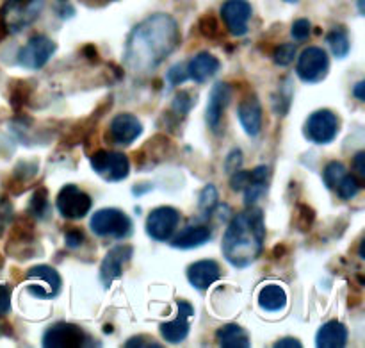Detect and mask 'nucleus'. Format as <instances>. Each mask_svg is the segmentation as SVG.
I'll list each match as a JSON object with an SVG mask.
<instances>
[{"label": "nucleus", "mask_w": 365, "mask_h": 348, "mask_svg": "<svg viewBox=\"0 0 365 348\" xmlns=\"http://www.w3.org/2000/svg\"><path fill=\"white\" fill-rule=\"evenodd\" d=\"M316 345L319 348H342L348 345V329L341 322L331 320L317 331Z\"/></svg>", "instance_id": "4be33fe9"}, {"label": "nucleus", "mask_w": 365, "mask_h": 348, "mask_svg": "<svg viewBox=\"0 0 365 348\" xmlns=\"http://www.w3.org/2000/svg\"><path fill=\"white\" fill-rule=\"evenodd\" d=\"M6 36H7V27H6V24H4V21H0V41H2Z\"/></svg>", "instance_id": "3c124183"}, {"label": "nucleus", "mask_w": 365, "mask_h": 348, "mask_svg": "<svg viewBox=\"0 0 365 348\" xmlns=\"http://www.w3.org/2000/svg\"><path fill=\"white\" fill-rule=\"evenodd\" d=\"M221 277V268L216 261L212 259H202L192 263L187 268V281L191 286L198 292H205L209 289L214 282L220 281Z\"/></svg>", "instance_id": "a211bd4d"}, {"label": "nucleus", "mask_w": 365, "mask_h": 348, "mask_svg": "<svg viewBox=\"0 0 365 348\" xmlns=\"http://www.w3.org/2000/svg\"><path fill=\"white\" fill-rule=\"evenodd\" d=\"M56 207L61 217L68 220H81L91 211V197L82 192L78 186L66 184L59 192L56 200Z\"/></svg>", "instance_id": "1a4fd4ad"}, {"label": "nucleus", "mask_w": 365, "mask_h": 348, "mask_svg": "<svg viewBox=\"0 0 365 348\" xmlns=\"http://www.w3.org/2000/svg\"><path fill=\"white\" fill-rule=\"evenodd\" d=\"M353 168H355V174L359 175V181L362 182L365 179V152L364 150H360V152L355 156V159H353Z\"/></svg>", "instance_id": "49530a36"}, {"label": "nucleus", "mask_w": 365, "mask_h": 348, "mask_svg": "<svg viewBox=\"0 0 365 348\" xmlns=\"http://www.w3.org/2000/svg\"><path fill=\"white\" fill-rule=\"evenodd\" d=\"M56 43L50 38H46V36H32L20 49L16 61L20 66L29 68V70H41L52 59V56L56 54Z\"/></svg>", "instance_id": "6e6552de"}, {"label": "nucleus", "mask_w": 365, "mask_h": 348, "mask_svg": "<svg viewBox=\"0 0 365 348\" xmlns=\"http://www.w3.org/2000/svg\"><path fill=\"white\" fill-rule=\"evenodd\" d=\"M296 56V46L292 43H285V45H280L273 54V59L278 66H287L294 61Z\"/></svg>", "instance_id": "c9c22d12"}, {"label": "nucleus", "mask_w": 365, "mask_h": 348, "mask_svg": "<svg viewBox=\"0 0 365 348\" xmlns=\"http://www.w3.org/2000/svg\"><path fill=\"white\" fill-rule=\"evenodd\" d=\"M11 218H13V204L7 197H0V234L9 225Z\"/></svg>", "instance_id": "ea45409f"}, {"label": "nucleus", "mask_w": 365, "mask_h": 348, "mask_svg": "<svg viewBox=\"0 0 365 348\" xmlns=\"http://www.w3.org/2000/svg\"><path fill=\"white\" fill-rule=\"evenodd\" d=\"M200 209L203 211L205 214H212L214 209L217 206V192L212 184L205 186L203 192L200 193Z\"/></svg>", "instance_id": "72a5a7b5"}, {"label": "nucleus", "mask_w": 365, "mask_h": 348, "mask_svg": "<svg viewBox=\"0 0 365 348\" xmlns=\"http://www.w3.org/2000/svg\"><path fill=\"white\" fill-rule=\"evenodd\" d=\"M353 93H355V96L360 100V102H364V100H365V82L360 81L359 84L353 88Z\"/></svg>", "instance_id": "09e8293b"}, {"label": "nucleus", "mask_w": 365, "mask_h": 348, "mask_svg": "<svg viewBox=\"0 0 365 348\" xmlns=\"http://www.w3.org/2000/svg\"><path fill=\"white\" fill-rule=\"evenodd\" d=\"M198 29L202 36H205L207 39H217L221 36V25L212 14H205V16L200 18Z\"/></svg>", "instance_id": "473e14b6"}, {"label": "nucleus", "mask_w": 365, "mask_h": 348, "mask_svg": "<svg viewBox=\"0 0 365 348\" xmlns=\"http://www.w3.org/2000/svg\"><path fill=\"white\" fill-rule=\"evenodd\" d=\"M84 54L89 57V59H98V52H96V49L93 45L84 46Z\"/></svg>", "instance_id": "8fccbe9b"}, {"label": "nucleus", "mask_w": 365, "mask_h": 348, "mask_svg": "<svg viewBox=\"0 0 365 348\" xmlns=\"http://www.w3.org/2000/svg\"><path fill=\"white\" fill-rule=\"evenodd\" d=\"M143 134V125L138 116L130 113H121L110 120L109 131H107V141L114 145L127 146L134 143Z\"/></svg>", "instance_id": "f8f14e48"}, {"label": "nucleus", "mask_w": 365, "mask_h": 348, "mask_svg": "<svg viewBox=\"0 0 365 348\" xmlns=\"http://www.w3.org/2000/svg\"><path fill=\"white\" fill-rule=\"evenodd\" d=\"M252 179H250V184L245 188V204L246 207H253L260 199L264 197V193L267 192V184H269V166H257L255 170L250 171Z\"/></svg>", "instance_id": "5701e85b"}, {"label": "nucleus", "mask_w": 365, "mask_h": 348, "mask_svg": "<svg viewBox=\"0 0 365 348\" xmlns=\"http://www.w3.org/2000/svg\"><path fill=\"white\" fill-rule=\"evenodd\" d=\"M252 13V4L248 0H227L221 6V18L227 25L228 32L234 36H245L248 32Z\"/></svg>", "instance_id": "4468645a"}, {"label": "nucleus", "mask_w": 365, "mask_h": 348, "mask_svg": "<svg viewBox=\"0 0 365 348\" xmlns=\"http://www.w3.org/2000/svg\"><path fill=\"white\" fill-rule=\"evenodd\" d=\"M364 247H365V242L360 243V257H362V259L365 257V254H364Z\"/></svg>", "instance_id": "864d4df0"}, {"label": "nucleus", "mask_w": 365, "mask_h": 348, "mask_svg": "<svg viewBox=\"0 0 365 348\" xmlns=\"http://www.w3.org/2000/svg\"><path fill=\"white\" fill-rule=\"evenodd\" d=\"M178 317L160 324L159 331L168 343H182L189 336V318L195 317V309L185 300H177Z\"/></svg>", "instance_id": "2eb2a0df"}, {"label": "nucleus", "mask_w": 365, "mask_h": 348, "mask_svg": "<svg viewBox=\"0 0 365 348\" xmlns=\"http://www.w3.org/2000/svg\"><path fill=\"white\" fill-rule=\"evenodd\" d=\"M360 188H362V184H360L359 179H356L355 175L346 174L344 177L341 179V182L335 186V192L339 193V197H341V199L351 200V199H355L356 195H359Z\"/></svg>", "instance_id": "c756f323"}, {"label": "nucleus", "mask_w": 365, "mask_h": 348, "mask_svg": "<svg viewBox=\"0 0 365 348\" xmlns=\"http://www.w3.org/2000/svg\"><path fill=\"white\" fill-rule=\"evenodd\" d=\"M132 254H134L132 245H118L107 252L100 264V282L103 284V288H109L116 279L123 275V268L130 261Z\"/></svg>", "instance_id": "ddd939ff"}, {"label": "nucleus", "mask_w": 365, "mask_h": 348, "mask_svg": "<svg viewBox=\"0 0 365 348\" xmlns=\"http://www.w3.org/2000/svg\"><path fill=\"white\" fill-rule=\"evenodd\" d=\"M196 104V95H192V91L189 89H184V91L177 93L173 99V104H171V111H173L177 116H185V114L191 111V107Z\"/></svg>", "instance_id": "7c9ffc66"}, {"label": "nucleus", "mask_w": 365, "mask_h": 348, "mask_svg": "<svg viewBox=\"0 0 365 348\" xmlns=\"http://www.w3.org/2000/svg\"><path fill=\"white\" fill-rule=\"evenodd\" d=\"M291 34L296 41H305L310 34V21L307 20V18H299V20H296L294 24H292Z\"/></svg>", "instance_id": "58836bf2"}, {"label": "nucleus", "mask_w": 365, "mask_h": 348, "mask_svg": "<svg viewBox=\"0 0 365 348\" xmlns=\"http://www.w3.org/2000/svg\"><path fill=\"white\" fill-rule=\"evenodd\" d=\"M232 99V88L228 82H216L210 89L209 102H207L205 120L212 131H217L223 120V113Z\"/></svg>", "instance_id": "dca6fc26"}, {"label": "nucleus", "mask_w": 365, "mask_h": 348, "mask_svg": "<svg viewBox=\"0 0 365 348\" xmlns=\"http://www.w3.org/2000/svg\"><path fill=\"white\" fill-rule=\"evenodd\" d=\"M86 339H88V336L78 325L59 322V324H53L46 329L41 343L45 348H81L91 345Z\"/></svg>", "instance_id": "9d476101"}, {"label": "nucleus", "mask_w": 365, "mask_h": 348, "mask_svg": "<svg viewBox=\"0 0 365 348\" xmlns=\"http://www.w3.org/2000/svg\"><path fill=\"white\" fill-rule=\"evenodd\" d=\"M250 179H252L250 171L235 170L230 177V188L234 189V192H245L246 186L250 184Z\"/></svg>", "instance_id": "a19ab883"}, {"label": "nucleus", "mask_w": 365, "mask_h": 348, "mask_svg": "<svg viewBox=\"0 0 365 348\" xmlns=\"http://www.w3.org/2000/svg\"><path fill=\"white\" fill-rule=\"evenodd\" d=\"M259 306L267 313L284 311L285 306H287V293L278 284L264 286L259 293Z\"/></svg>", "instance_id": "393cba45"}, {"label": "nucleus", "mask_w": 365, "mask_h": 348, "mask_svg": "<svg viewBox=\"0 0 365 348\" xmlns=\"http://www.w3.org/2000/svg\"><path fill=\"white\" fill-rule=\"evenodd\" d=\"M217 345L223 348H248L252 345L248 332L237 324H228L217 329L216 332Z\"/></svg>", "instance_id": "b1692460"}, {"label": "nucleus", "mask_w": 365, "mask_h": 348, "mask_svg": "<svg viewBox=\"0 0 365 348\" xmlns=\"http://www.w3.org/2000/svg\"><path fill=\"white\" fill-rule=\"evenodd\" d=\"M359 11H360V14H364V13H365V6H364V0H359Z\"/></svg>", "instance_id": "603ef678"}, {"label": "nucleus", "mask_w": 365, "mask_h": 348, "mask_svg": "<svg viewBox=\"0 0 365 348\" xmlns=\"http://www.w3.org/2000/svg\"><path fill=\"white\" fill-rule=\"evenodd\" d=\"M64 243H66L68 249H78L84 243V232L81 229H68L66 234H64Z\"/></svg>", "instance_id": "79ce46f5"}, {"label": "nucleus", "mask_w": 365, "mask_h": 348, "mask_svg": "<svg viewBox=\"0 0 365 348\" xmlns=\"http://www.w3.org/2000/svg\"><path fill=\"white\" fill-rule=\"evenodd\" d=\"M237 118L245 132L252 138L260 134L262 131V106L255 95H248L239 102Z\"/></svg>", "instance_id": "f3484780"}, {"label": "nucleus", "mask_w": 365, "mask_h": 348, "mask_svg": "<svg viewBox=\"0 0 365 348\" xmlns=\"http://www.w3.org/2000/svg\"><path fill=\"white\" fill-rule=\"evenodd\" d=\"M34 242V225L29 218H18L16 222L13 224V229H11V239L9 245H16V247H25V245H32Z\"/></svg>", "instance_id": "bb28decb"}, {"label": "nucleus", "mask_w": 365, "mask_h": 348, "mask_svg": "<svg viewBox=\"0 0 365 348\" xmlns=\"http://www.w3.org/2000/svg\"><path fill=\"white\" fill-rule=\"evenodd\" d=\"M341 129L339 116L330 109H319L312 113L307 120L303 134L309 141L317 143V145H328L334 141Z\"/></svg>", "instance_id": "20e7f679"}, {"label": "nucleus", "mask_w": 365, "mask_h": 348, "mask_svg": "<svg viewBox=\"0 0 365 348\" xmlns=\"http://www.w3.org/2000/svg\"><path fill=\"white\" fill-rule=\"evenodd\" d=\"M327 43L330 45L334 56L339 57V59L348 56L349 46H351V43H349V38H348V32H346L342 27H337L331 32H328Z\"/></svg>", "instance_id": "cd10ccee"}, {"label": "nucleus", "mask_w": 365, "mask_h": 348, "mask_svg": "<svg viewBox=\"0 0 365 348\" xmlns=\"http://www.w3.org/2000/svg\"><path fill=\"white\" fill-rule=\"evenodd\" d=\"M328 70H330V59L321 46H309L299 54L296 74L303 82L316 84L327 77Z\"/></svg>", "instance_id": "0eeeda50"}, {"label": "nucleus", "mask_w": 365, "mask_h": 348, "mask_svg": "<svg viewBox=\"0 0 365 348\" xmlns=\"http://www.w3.org/2000/svg\"><path fill=\"white\" fill-rule=\"evenodd\" d=\"M93 234L98 238H116L123 239L130 234L132 222L123 211L106 207V209L96 211L89 222Z\"/></svg>", "instance_id": "7ed1b4c3"}, {"label": "nucleus", "mask_w": 365, "mask_h": 348, "mask_svg": "<svg viewBox=\"0 0 365 348\" xmlns=\"http://www.w3.org/2000/svg\"><path fill=\"white\" fill-rule=\"evenodd\" d=\"M18 82H20V84L14 86L13 93H11V104H13L14 109H20V107H24L29 100V93H31V89H29V86L25 84V82H21V81H18Z\"/></svg>", "instance_id": "e433bc0d"}, {"label": "nucleus", "mask_w": 365, "mask_h": 348, "mask_svg": "<svg viewBox=\"0 0 365 348\" xmlns=\"http://www.w3.org/2000/svg\"><path fill=\"white\" fill-rule=\"evenodd\" d=\"M173 145H171L170 139L166 136H155V138L150 139L145 145V149L141 152L135 154V163H139L143 166L145 163H160V161L168 159L170 154H173Z\"/></svg>", "instance_id": "aec40b11"}, {"label": "nucleus", "mask_w": 365, "mask_h": 348, "mask_svg": "<svg viewBox=\"0 0 365 348\" xmlns=\"http://www.w3.org/2000/svg\"><path fill=\"white\" fill-rule=\"evenodd\" d=\"M284 2H289V4H296V2H299V0H284Z\"/></svg>", "instance_id": "5fc2aeb1"}, {"label": "nucleus", "mask_w": 365, "mask_h": 348, "mask_svg": "<svg viewBox=\"0 0 365 348\" xmlns=\"http://www.w3.org/2000/svg\"><path fill=\"white\" fill-rule=\"evenodd\" d=\"M210 238H212V231H210L209 225H191V227H185L184 231L178 232L171 245L180 250L198 249V247L210 242Z\"/></svg>", "instance_id": "412c9836"}, {"label": "nucleus", "mask_w": 365, "mask_h": 348, "mask_svg": "<svg viewBox=\"0 0 365 348\" xmlns=\"http://www.w3.org/2000/svg\"><path fill=\"white\" fill-rule=\"evenodd\" d=\"M11 311V289L0 284V317H6Z\"/></svg>", "instance_id": "c03bdc74"}, {"label": "nucleus", "mask_w": 365, "mask_h": 348, "mask_svg": "<svg viewBox=\"0 0 365 348\" xmlns=\"http://www.w3.org/2000/svg\"><path fill=\"white\" fill-rule=\"evenodd\" d=\"M242 164V156H241V150H232L227 157V163H225V168L227 171H235L239 170Z\"/></svg>", "instance_id": "a18cd8bd"}, {"label": "nucleus", "mask_w": 365, "mask_h": 348, "mask_svg": "<svg viewBox=\"0 0 365 348\" xmlns=\"http://www.w3.org/2000/svg\"><path fill=\"white\" fill-rule=\"evenodd\" d=\"M314 220H316V214H314L312 207H309L307 204H298L296 207V224L302 231H309L312 227Z\"/></svg>", "instance_id": "f704fd0d"}, {"label": "nucleus", "mask_w": 365, "mask_h": 348, "mask_svg": "<svg viewBox=\"0 0 365 348\" xmlns=\"http://www.w3.org/2000/svg\"><path fill=\"white\" fill-rule=\"evenodd\" d=\"M125 347L132 348V347H146V348H160L163 345L157 342H153V338H148V336H135V338H130Z\"/></svg>", "instance_id": "37998d69"}, {"label": "nucleus", "mask_w": 365, "mask_h": 348, "mask_svg": "<svg viewBox=\"0 0 365 348\" xmlns=\"http://www.w3.org/2000/svg\"><path fill=\"white\" fill-rule=\"evenodd\" d=\"M27 279H36V281H43L46 284V289L50 293V299H56L61 293L63 288V281H61V275L57 274L56 268L48 267V264H38V267H32L27 272Z\"/></svg>", "instance_id": "a878e982"}, {"label": "nucleus", "mask_w": 365, "mask_h": 348, "mask_svg": "<svg viewBox=\"0 0 365 348\" xmlns=\"http://www.w3.org/2000/svg\"><path fill=\"white\" fill-rule=\"evenodd\" d=\"M0 267H2V257H0Z\"/></svg>", "instance_id": "6e6d98bb"}, {"label": "nucleus", "mask_w": 365, "mask_h": 348, "mask_svg": "<svg viewBox=\"0 0 365 348\" xmlns=\"http://www.w3.org/2000/svg\"><path fill=\"white\" fill-rule=\"evenodd\" d=\"M43 0H7L0 9L7 31L18 32L39 16Z\"/></svg>", "instance_id": "423d86ee"}, {"label": "nucleus", "mask_w": 365, "mask_h": 348, "mask_svg": "<svg viewBox=\"0 0 365 348\" xmlns=\"http://www.w3.org/2000/svg\"><path fill=\"white\" fill-rule=\"evenodd\" d=\"M50 204H48V192H46L45 186H39L34 193H32L31 200H29V214H32L34 218L41 220L48 214Z\"/></svg>", "instance_id": "c85d7f7f"}, {"label": "nucleus", "mask_w": 365, "mask_h": 348, "mask_svg": "<svg viewBox=\"0 0 365 348\" xmlns=\"http://www.w3.org/2000/svg\"><path fill=\"white\" fill-rule=\"evenodd\" d=\"M178 224H180V213L175 207H157L146 218V234L155 242H170Z\"/></svg>", "instance_id": "9b49d317"}, {"label": "nucleus", "mask_w": 365, "mask_h": 348, "mask_svg": "<svg viewBox=\"0 0 365 348\" xmlns=\"http://www.w3.org/2000/svg\"><path fill=\"white\" fill-rule=\"evenodd\" d=\"M266 225L262 211L255 206L235 214L223 236L225 259L234 268H248L255 263L264 250Z\"/></svg>", "instance_id": "f03ea898"}, {"label": "nucleus", "mask_w": 365, "mask_h": 348, "mask_svg": "<svg viewBox=\"0 0 365 348\" xmlns=\"http://www.w3.org/2000/svg\"><path fill=\"white\" fill-rule=\"evenodd\" d=\"M166 79L168 82H170L171 88H175V86H180L182 82H185L189 79L187 75V68H185V64H175V66H171L170 70H168L166 74Z\"/></svg>", "instance_id": "4c0bfd02"}, {"label": "nucleus", "mask_w": 365, "mask_h": 348, "mask_svg": "<svg viewBox=\"0 0 365 348\" xmlns=\"http://www.w3.org/2000/svg\"><path fill=\"white\" fill-rule=\"evenodd\" d=\"M91 168L95 174H98L103 181L118 182L123 181L130 174V161L121 152H107V150H98L89 159Z\"/></svg>", "instance_id": "39448f33"}, {"label": "nucleus", "mask_w": 365, "mask_h": 348, "mask_svg": "<svg viewBox=\"0 0 365 348\" xmlns=\"http://www.w3.org/2000/svg\"><path fill=\"white\" fill-rule=\"evenodd\" d=\"M346 174H348V170H346V166L341 161H331L323 171V181L324 184H327V188L335 189V186L341 182V179L344 177Z\"/></svg>", "instance_id": "2f4dec72"}, {"label": "nucleus", "mask_w": 365, "mask_h": 348, "mask_svg": "<svg viewBox=\"0 0 365 348\" xmlns=\"http://www.w3.org/2000/svg\"><path fill=\"white\" fill-rule=\"evenodd\" d=\"M274 347L277 348H302V342H298L296 338H285V339H280V342L274 343Z\"/></svg>", "instance_id": "de8ad7c7"}, {"label": "nucleus", "mask_w": 365, "mask_h": 348, "mask_svg": "<svg viewBox=\"0 0 365 348\" xmlns=\"http://www.w3.org/2000/svg\"><path fill=\"white\" fill-rule=\"evenodd\" d=\"M178 43H180V31L175 18L164 13L152 14L128 36L125 64L139 74L155 70L157 64L170 57Z\"/></svg>", "instance_id": "f257e3e1"}, {"label": "nucleus", "mask_w": 365, "mask_h": 348, "mask_svg": "<svg viewBox=\"0 0 365 348\" xmlns=\"http://www.w3.org/2000/svg\"><path fill=\"white\" fill-rule=\"evenodd\" d=\"M185 68H187L189 79H192V81L198 82V84H203V82L212 79L214 75L220 71L221 63L216 56H212V54L200 52L185 64Z\"/></svg>", "instance_id": "6ab92c4d"}]
</instances>
